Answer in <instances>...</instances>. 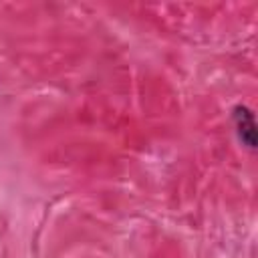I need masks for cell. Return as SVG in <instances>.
Segmentation results:
<instances>
[{"label":"cell","instance_id":"obj_1","mask_svg":"<svg viewBox=\"0 0 258 258\" xmlns=\"http://www.w3.org/2000/svg\"><path fill=\"white\" fill-rule=\"evenodd\" d=\"M232 123L236 129V135L240 139V143L244 147H248L250 151L256 149V119L250 107L238 103L232 109Z\"/></svg>","mask_w":258,"mask_h":258}]
</instances>
